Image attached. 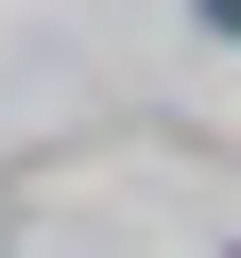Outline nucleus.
Listing matches in <instances>:
<instances>
[{
    "instance_id": "f257e3e1",
    "label": "nucleus",
    "mask_w": 241,
    "mask_h": 258,
    "mask_svg": "<svg viewBox=\"0 0 241 258\" xmlns=\"http://www.w3.org/2000/svg\"><path fill=\"white\" fill-rule=\"evenodd\" d=\"M207 35H241V0H207Z\"/></svg>"
}]
</instances>
